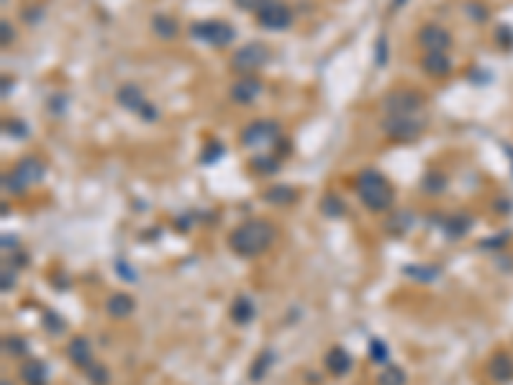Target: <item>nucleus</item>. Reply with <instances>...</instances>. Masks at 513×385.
<instances>
[{
	"label": "nucleus",
	"mask_w": 513,
	"mask_h": 385,
	"mask_svg": "<svg viewBox=\"0 0 513 385\" xmlns=\"http://www.w3.org/2000/svg\"><path fill=\"white\" fill-rule=\"evenodd\" d=\"M3 349H6V355H11V357H23L26 352H29V344L21 339V337H6L3 339Z\"/></svg>",
	"instance_id": "473e14b6"
},
{
	"label": "nucleus",
	"mask_w": 513,
	"mask_h": 385,
	"mask_svg": "<svg viewBox=\"0 0 513 385\" xmlns=\"http://www.w3.org/2000/svg\"><path fill=\"white\" fill-rule=\"evenodd\" d=\"M13 93V80H8V77H3V98H8Z\"/></svg>",
	"instance_id": "37998d69"
},
{
	"label": "nucleus",
	"mask_w": 513,
	"mask_h": 385,
	"mask_svg": "<svg viewBox=\"0 0 513 385\" xmlns=\"http://www.w3.org/2000/svg\"><path fill=\"white\" fill-rule=\"evenodd\" d=\"M378 385H406V370L395 367V365H387L385 370L380 372Z\"/></svg>",
	"instance_id": "c85d7f7f"
},
{
	"label": "nucleus",
	"mask_w": 513,
	"mask_h": 385,
	"mask_svg": "<svg viewBox=\"0 0 513 385\" xmlns=\"http://www.w3.org/2000/svg\"><path fill=\"white\" fill-rule=\"evenodd\" d=\"M262 200L269 203V206H277V208L291 206V203L298 200V190L293 185H272L262 192Z\"/></svg>",
	"instance_id": "6ab92c4d"
},
{
	"label": "nucleus",
	"mask_w": 513,
	"mask_h": 385,
	"mask_svg": "<svg viewBox=\"0 0 513 385\" xmlns=\"http://www.w3.org/2000/svg\"><path fill=\"white\" fill-rule=\"evenodd\" d=\"M380 131L395 144H408L424 133V124L416 116H385L380 121Z\"/></svg>",
	"instance_id": "6e6552de"
},
{
	"label": "nucleus",
	"mask_w": 513,
	"mask_h": 385,
	"mask_svg": "<svg viewBox=\"0 0 513 385\" xmlns=\"http://www.w3.org/2000/svg\"><path fill=\"white\" fill-rule=\"evenodd\" d=\"M67 357L74 367L88 370L90 365L95 363V360H93V344H90L88 337H72V341L67 344Z\"/></svg>",
	"instance_id": "4468645a"
},
{
	"label": "nucleus",
	"mask_w": 513,
	"mask_h": 385,
	"mask_svg": "<svg viewBox=\"0 0 513 385\" xmlns=\"http://www.w3.org/2000/svg\"><path fill=\"white\" fill-rule=\"evenodd\" d=\"M321 214H326L328 218H339V216H344L342 198L334 195V192H326V195L321 198Z\"/></svg>",
	"instance_id": "bb28decb"
},
{
	"label": "nucleus",
	"mask_w": 513,
	"mask_h": 385,
	"mask_svg": "<svg viewBox=\"0 0 513 385\" xmlns=\"http://www.w3.org/2000/svg\"><path fill=\"white\" fill-rule=\"evenodd\" d=\"M462 11L467 13L469 21H475V23H485L488 18H491V11H488V8H485L483 3H480V0H467Z\"/></svg>",
	"instance_id": "cd10ccee"
},
{
	"label": "nucleus",
	"mask_w": 513,
	"mask_h": 385,
	"mask_svg": "<svg viewBox=\"0 0 513 385\" xmlns=\"http://www.w3.org/2000/svg\"><path fill=\"white\" fill-rule=\"evenodd\" d=\"M265 3H267V0H234V6H236L239 11H244V13H257Z\"/></svg>",
	"instance_id": "4c0bfd02"
},
{
	"label": "nucleus",
	"mask_w": 513,
	"mask_h": 385,
	"mask_svg": "<svg viewBox=\"0 0 513 385\" xmlns=\"http://www.w3.org/2000/svg\"><path fill=\"white\" fill-rule=\"evenodd\" d=\"M254 15H257V23L267 31H285L293 26V11L283 0H267Z\"/></svg>",
	"instance_id": "1a4fd4ad"
},
{
	"label": "nucleus",
	"mask_w": 513,
	"mask_h": 385,
	"mask_svg": "<svg viewBox=\"0 0 513 385\" xmlns=\"http://www.w3.org/2000/svg\"><path fill=\"white\" fill-rule=\"evenodd\" d=\"M88 383L90 385H108L111 383V370L100 363H93L88 367Z\"/></svg>",
	"instance_id": "7c9ffc66"
},
{
	"label": "nucleus",
	"mask_w": 513,
	"mask_h": 385,
	"mask_svg": "<svg viewBox=\"0 0 513 385\" xmlns=\"http://www.w3.org/2000/svg\"><path fill=\"white\" fill-rule=\"evenodd\" d=\"M3 129H6V133L11 136V139H26L29 136V124L26 121H21V119H11V121H6L3 124Z\"/></svg>",
	"instance_id": "72a5a7b5"
},
{
	"label": "nucleus",
	"mask_w": 513,
	"mask_h": 385,
	"mask_svg": "<svg viewBox=\"0 0 513 385\" xmlns=\"http://www.w3.org/2000/svg\"><path fill=\"white\" fill-rule=\"evenodd\" d=\"M370 360L375 365H387L390 363V349L382 339H372L370 341Z\"/></svg>",
	"instance_id": "2f4dec72"
},
{
	"label": "nucleus",
	"mask_w": 513,
	"mask_h": 385,
	"mask_svg": "<svg viewBox=\"0 0 513 385\" xmlns=\"http://www.w3.org/2000/svg\"><path fill=\"white\" fill-rule=\"evenodd\" d=\"M239 141L246 149L277 147L283 141V126L275 119H254L239 131Z\"/></svg>",
	"instance_id": "20e7f679"
},
{
	"label": "nucleus",
	"mask_w": 513,
	"mask_h": 385,
	"mask_svg": "<svg viewBox=\"0 0 513 385\" xmlns=\"http://www.w3.org/2000/svg\"><path fill=\"white\" fill-rule=\"evenodd\" d=\"M136 311V301L128 293H113L108 301H105V313L111 319H128L131 313Z\"/></svg>",
	"instance_id": "dca6fc26"
},
{
	"label": "nucleus",
	"mask_w": 513,
	"mask_h": 385,
	"mask_svg": "<svg viewBox=\"0 0 513 385\" xmlns=\"http://www.w3.org/2000/svg\"><path fill=\"white\" fill-rule=\"evenodd\" d=\"M280 157L277 155H257L252 157V170L260 172V175H265V178H269V175H277L280 172Z\"/></svg>",
	"instance_id": "393cba45"
},
{
	"label": "nucleus",
	"mask_w": 513,
	"mask_h": 385,
	"mask_svg": "<svg viewBox=\"0 0 513 385\" xmlns=\"http://www.w3.org/2000/svg\"><path fill=\"white\" fill-rule=\"evenodd\" d=\"M406 3H408V0H390V11H401Z\"/></svg>",
	"instance_id": "a18cd8bd"
},
{
	"label": "nucleus",
	"mask_w": 513,
	"mask_h": 385,
	"mask_svg": "<svg viewBox=\"0 0 513 385\" xmlns=\"http://www.w3.org/2000/svg\"><path fill=\"white\" fill-rule=\"evenodd\" d=\"M46 108H49V113H54V116H62V113L67 111V96H52L49 98V103H46Z\"/></svg>",
	"instance_id": "e433bc0d"
},
{
	"label": "nucleus",
	"mask_w": 513,
	"mask_h": 385,
	"mask_svg": "<svg viewBox=\"0 0 513 385\" xmlns=\"http://www.w3.org/2000/svg\"><path fill=\"white\" fill-rule=\"evenodd\" d=\"M488 372L495 383H508L513 378V360L511 355H495L488 365Z\"/></svg>",
	"instance_id": "5701e85b"
},
{
	"label": "nucleus",
	"mask_w": 513,
	"mask_h": 385,
	"mask_svg": "<svg viewBox=\"0 0 513 385\" xmlns=\"http://www.w3.org/2000/svg\"><path fill=\"white\" fill-rule=\"evenodd\" d=\"M149 26H152V31H154V37L164 39V41H170V39H175L180 34V23L178 18H172V15L167 13H156L152 15V21H149Z\"/></svg>",
	"instance_id": "aec40b11"
},
{
	"label": "nucleus",
	"mask_w": 513,
	"mask_h": 385,
	"mask_svg": "<svg viewBox=\"0 0 513 385\" xmlns=\"http://www.w3.org/2000/svg\"><path fill=\"white\" fill-rule=\"evenodd\" d=\"M421 70H424L429 77H434V80H444V77H449V74L454 72V65L446 52H424V57H421Z\"/></svg>",
	"instance_id": "f8f14e48"
},
{
	"label": "nucleus",
	"mask_w": 513,
	"mask_h": 385,
	"mask_svg": "<svg viewBox=\"0 0 513 385\" xmlns=\"http://www.w3.org/2000/svg\"><path fill=\"white\" fill-rule=\"evenodd\" d=\"M15 288V270H8V267H3V293H8V290Z\"/></svg>",
	"instance_id": "a19ab883"
},
{
	"label": "nucleus",
	"mask_w": 513,
	"mask_h": 385,
	"mask_svg": "<svg viewBox=\"0 0 513 385\" xmlns=\"http://www.w3.org/2000/svg\"><path fill=\"white\" fill-rule=\"evenodd\" d=\"M46 178V164L36 155L21 157L11 170L3 172V190L11 195H23L29 188L39 185Z\"/></svg>",
	"instance_id": "7ed1b4c3"
},
{
	"label": "nucleus",
	"mask_w": 513,
	"mask_h": 385,
	"mask_svg": "<svg viewBox=\"0 0 513 385\" xmlns=\"http://www.w3.org/2000/svg\"><path fill=\"white\" fill-rule=\"evenodd\" d=\"M190 37L195 41H203L208 46H216V49H223V46H231L234 39H236V31L234 26L221 18H208V21H198L190 26Z\"/></svg>",
	"instance_id": "0eeeda50"
},
{
	"label": "nucleus",
	"mask_w": 513,
	"mask_h": 385,
	"mask_svg": "<svg viewBox=\"0 0 513 385\" xmlns=\"http://www.w3.org/2000/svg\"><path fill=\"white\" fill-rule=\"evenodd\" d=\"M44 329H46V332H52V334H62V332H65V329H67V324L62 321L60 313L46 311V313H44Z\"/></svg>",
	"instance_id": "f704fd0d"
},
{
	"label": "nucleus",
	"mask_w": 513,
	"mask_h": 385,
	"mask_svg": "<svg viewBox=\"0 0 513 385\" xmlns=\"http://www.w3.org/2000/svg\"><path fill=\"white\" fill-rule=\"evenodd\" d=\"M254 316H257V306H254L252 298L239 296L236 301H234V306H231V321L239 326H246V324H252Z\"/></svg>",
	"instance_id": "412c9836"
},
{
	"label": "nucleus",
	"mask_w": 513,
	"mask_h": 385,
	"mask_svg": "<svg viewBox=\"0 0 513 385\" xmlns=\"http://www.w3.org/2000/svg\"><path fill=\"white\" fill-rule=\"evenodd\" d=\"M116 270L121 273V278H124V280H128V282L136 280V270H131V267H128L124 259H119V262H116Z\"/></svg>",
	"instance_id": "ea45409f"
},
{
	"label": "nucleus",
	"mask_w": 513,
	"mask_h": 385,
	"mask_svg": "<svg viewBox=\"0 0 513 385\" xmlns=\"http://www.w3.org/2000/svg\"><path fill=\"white\" fill-rule=\"evenodd\" d=\"M446 185H449V180H446V175L439 170H429L424 178H421V190H424L426 195H441V192L446 190Z\"/></svg>",
	"instance_id": "b1692460"
},
{
	"label": "nucleus",
	"mask_w": 513,
	"mask_h": 385,
	"mask_svg": "<svg viewBox=\"0 0 513 385\" xmlns=\"http://www.w3.org/2000/svg\"><path fill=\"white\" fill-rule=\"evenodd\" d=\"M452 41V31L441 23H424L418 31V44L424 46V52H446Z\"/></svg>",
	"instance_id": "9d476101"
},
{
	"label": "nucleus",
	"mask_w": 513,
	"mask_h": 385,
	"mask_svg": "<svg viewBox=\"0 0 513 385\" xmlns=\"http://www.w3.org/2000/svg\"><path fill=\"white\" fill-rule=\"evenodd\" d=\"M357 195L362 200V206L367 211H372V214H385V211H390V206H393L395 200L393 185L387 183L382 172L372 170V167H367V170H362L357 175Z\"/></svg>",
	"instance_id": "f03ea898"
},
{
	"label": "nucleus",
	"mask_w": 513,
	"mask_h": 385,
	"mask_svg": "<svg viewBox=\"0 0 513 385\" xmlns=\"http://www.w3.org/2000/svg\"><path fill=\"white\" fill-rule=\"evenodd\" d=\"M277 239V226L267 218H246L236 226V229H231L229 234V249L234 254L244 259H252V257H260L269 249V247L275 244Z\"/></svg>",
	"instance_id": "f257e3e1"
},
{
	"label": "nucleus",
	"mask_w": 513,
	"mask_h": 385,
	"mask_svg": "<svg viewBox=\"0 0 513 385\" xmlns=\"http://www.w3.org/2000/svg\"><path fill=\"white\" fill-rule=\"evenodd\" d=\"M324 365H326V370L331 372V375L342 378V375H347V372L352 370L354 360H352V355L344 347H331L326 352V357H324Z\"/></svg>",
	"instance_id": "2eb2a0df"
},
{
	"label": "nucleus",
	"mask_w": 513,
	"mask_h": 385,
	"mask_svg": "<svg viewBox=\"0 0 513 385\" xmlns=\"http://www.w3.org/2000/svg\"><path fill=\"white\" fill-rule=\"evenodd\" d=\"M426 98L413 88H395L387 90L380 100V111L385 116H416L424 108Z\"/></svg>",
	"instance_id": "39448f33"
},
{
	"label": "nucleus",
	"mask_w": 513,
	"mask_h": 385,
	"mask_svg": "<svg viewBox=\"0 0 513 385\" xmlns=\"http://www.w3.org/2000/svg\"><path fill=\"white\" fill-rule=\"evenodd\" d=\"M223 152H226V149H223L221 141H218V139H211L208 144L203 147V152H201V162H203V164H213V162H218V159H221V157H223Z\"/></svg>",
	"instance_id": "c756f323"
},
{
	"label": "nucleus",
	"mask_w": 513,
	"mask_h": 385,
	"mask_svg": "<svg viewBox=\"0 0 513 385\" xmlns=\"http://www.w3.org/2000/svg\"><path fill=\"white\" fill-rule=\"evenodd\" d=\"M269 46L262 44V41H249V44L239 46L236 52L231 54V67L234 72L246 77V74H257L262 67H267L269 62Z\"/></svg>",
	"instance_id": "423d86ee"
},
{
	"label": "nucleus",
	"mask_w": 513,
	"mask_h": 385,
	"mask_svg": "<svg viewBox=\"0 0 513 385\" xmlns=\"http://www.w3.org/2000/svg\"><path fill=\"white\" fill-rule=\"evenodd\" d=\"M18 375H21L23 385H49V367L41 360H34V357L21 365Z\"/></svg>",
	"instance_id": "f3484780"
},
{
	"label": "nucleus",
	"mask_w": 513,
	"mask_h": 385,
	"mask_svg": "<svg viewBox=\"0 0 513 385\" xmlns=\"http://www.w3.org/2000/svg\"><path fill=\"white\" fill-rule=\"evenodd\" d=\"M439 226L446 234V239H460L472 229V218L467 214H449V216H441Z\"/></svg>",
	"instance_id": "a211bd4d"
},
{
	"label": "nucleus",
	"mask_w": 513,
	"mask_h": 385,
	"mask_svg": "<svg viewBox=\"0 0 513 385\" xmlns=\"http://www.w3.org/2000/svg\"><path fill=\"white\" fill-rule=\"evenodd\" d=\"M8 247H11V249H13V247H18V239L8 237V234H6V237H3V249H8Z\"/></svg>",
	"instance_id": "c03bdc74"
},
{
	"label": "nucleus",
	"mask_w": 513,
	"mask_h": 385,
	"mask_svg": "<svg viewBox=\"0 0 513 385\" xmlns=\"http://www.w3.org/2000/svg\"><path fill=\"white\" fill-rule=\"evenodd\" d=\"M260 96H262V82L257 80L254 74L239 77V80L229 88V98L236 105H249V103H254Z\"/></svg>",
	"instance_id": "9b49d317"
},
{
	"label": "nucleus",
	"mask_w": 513,
	"mask_h": 385,
	"mask_svg": "<svg viewBox=\"0 0 513 385\" xmlns=\"http://www.w3.org/2000/svg\"><path fill=\"white\" fill-rule=\"evenodd\" d=\"M375 65L378 67L387 65V37L385 34H380V37L375 39Z\"/></svg>",
	"instance_id": "c9c22d12"
},
{
	"label": "nucleus",
	"mask_w": 513,
	"mask_h": 385,
	"mask_svg": "<svg viewBox=\"0 0 513 385\" xmlns=\"http://www.w3.org/2000/svg\"><path fill=\"white\" fill-rule=\"evenodd\" d=\"M116 100H119V105H124L126 111L131 113H139L147 108V96H144V90L139 88V85H134V82H126V85H121L119 90H116Z\"/></svg>",
	"instance_id": "ddd939ff"
},
{
	"label": "nucleus",
	"mask_w": 513,
	"mask_h": 385,
	"mask_svg": "<svg viewBox=\"0 0 513 385\" xmlns=\"http://www.w3.org/2000/svg\"><path fill=\"white\" fill-rule=\"evenodd\" d=\"M277 363V352L275 349H265V352H260V357L252 363V370H249V380L252 383H262L265 380V375L269 372V367Z\"/></svg>",
	"instance_id": "4be33fe9"
},
{
	"label": "nucleus",
	"mask_w": 513,
	"mask_h": 385,
	"mask_svg": "<svg viewBox=\"0 0 513 385\" xmlns=\"http://www.w3.org/2000/svg\"><path fill=\"white\" fill-rule=\"evenodd\" d=\"M0 41H3V46H11L15 41V29H13V23L11 21H3L0 23Z\"/></svg>",
	"instance_id": "58836bf2"
},
{
	"label": "nucleus",
	"mask_w": 513,
	"mask_h": 385,
	"mask_svg": "<svg viewBox=\"0 0 513 385\" xmlns=\"http://www.w3.org/2000/svg\"><path fill=\"white\" fill-rule=\"evenodd\" d=\"M44 15V11L36 6V11H23V21L26 23H39V18Z\"/></svg>",
	"instance_id": "79ce46f5"
},
{
	"label": "nucleus",
	"mask_w": 513,
	"mask_h": 385,
	"mask_svg": "<svg viewBox=\"0 0 513 385\" xmlns=\"http://www.w3.org/2000/svg\"><path fill=\"white\" fill-rule=\"evenodd\" d=\"M403 273L408 275L411 280L434 282L441 275V270H439V267H434V265H408V267H403Z\"/></svg>",
	"instance_id": "a878e982"
}]
</instances>
